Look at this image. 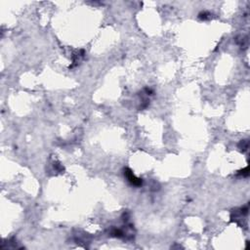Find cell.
Masks as SVG:
<instances>
[{
  "instance_id": "cell-1",
  "label": "cell",
  "mask_w": 250,
  "mask_h": 250,
  "mask_svg": "<svg viewBox=\"0 0 250 250\" xmlns=\"http://www.w3.org/2000/svg\"><path fill=\"white\" fill-rule=\"evenodd\" d=\"M126 175H127V177H128V179H129V181H130L131 183L133 185H136V186H138V185H141L142 184V181L140 180V179H138V178H136L134 175H133V173L132 172H126Z\"/></svg>"
}]
</instances>
